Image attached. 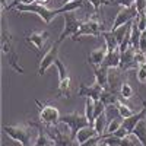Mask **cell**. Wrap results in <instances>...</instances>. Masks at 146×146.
<instances>
[{"label":"cell","instance_id":"d6986e66","mask_svg":"<svg viewBox=\"0 0 146 146\" xmlns=\"http://www.w3.org/2000/svg\"><path fill=\"white\" fill-rule=\"evenodd\" d=\"M133 135L137 137L140 146H146V118L139 121V124L133 130Z\"/></svg>","mask_w":146,"mask_h":146},{"label":"cell","instance_id":"d4e9b609","mask_svg":"<svg viewBox=\"0 0 146 146\" xmlns=\"http://www.w3.org/2000/svg\"><path fill=\"white\" fill-rule=\"evenodd\" d=\"M133 94H135V91H133L131 85H130L127 80H124L123 85H121V88H120V98H123V100H130L131 96H133Z\"/></svg>","mask_w":146,"mask_h":146},{"label":"cell","instance_id":"ba28073f","mask_svg":"<svg viewBox=\"0 0 146 146\" xmlns=\"http://www.w3.org/2000/svg\"><path fill=\"white\" fill-rule=\"evenodd\" d=\"M137 16H139V12H137L135 5L129 6V7H120L118 13L115 15V19L113 21V25H111V28H110V31L118 29L120 27L126 25V23H129L131 21H135Z\"/></svg>","mask_w":146,"mask_h":146},{"label":"cell","instance_id":"d6a6232c","mask_svg":"<svg viewBox=\"0 0 146 146\" xmlns=\"http://www.w3.org/2000/svg\"><path fill=\"white\" fill-rule=\"evenodd\" d=\"M135 60H136V63L140 66V64H143V63H146V53H143V51H140V50H137L136 51V54H135Z\"/></svg>","mask_w":146,"mask_h":146},{"label":"cell","instance_id":"e575fe53","mask_svg":"<svg viewBox=\"0 0 146 146\" xmlns=\"http://www.w3.org/2000/svg\"><path fill=\"white\" fill-rule=\"evenodd\" d=\"M101 142V136H94L92 139L86 140L85 143H82L80 146H98V143Z\"/></svg>","mask_w":146,"mask_h":146},{"label":"cell","instance_id":"5b68a950","mask_svg":"<svg viewBox=\"0 0 146 146\" xmlns=\"http://www.w3.org/2000/svg\"><path fill=\"white\" fill-rule=\"evenodd\" d=\"M60 123L69 127L70 135H72L73 139H76V135H78V131H79L80 129H83V127H86V126L91 124L89 121H88V118H86V115H85V114H79L78 111L62 115V118H60Z\"/></svg>","mask_w":146,"mask_h":146},{"label":"cell","instance_id":"7c38bea8","mask_svg":"<svg viewBox=\"0 0 146 146\" xmlns=\"http://www.w3.org/2000/svg\"><path fill=\"white\" fill-rule=\"evenodd\" d=\"M136 48L130 45L127 50L124 53H121V62H120V67L121 70H124V72H129L131 69H137L139 64L136 63V60H135V54H136Z\"/></svg>","mask_w":146,"mask_h":146},{"label":"cell","instance_id":"60d3db41","mask_svg":"<svg viewBox=\"0 0 146 146\" xmlns=\"http://www.w3.org/2000/svg\"><path fill=\"white\" fill-rule=\"evenodd\" d=\"M145 15H146V9H145Z\"/></svg>","mask_w":146,"mask_h":146},{"label":"cell","instance_id":"8992f818","mask_svg":"<svg viewBox=\"0 0 146 146\" xmlns=\"http://www.w3.org/2000/svg\"><path fill=\"white\" fill-rule=\"evenodd\" d=\"M63 21H64V27H63V31L60 34L58 40H57L58 44H62L66 38H72V36L79 31L82 22H83V21L76 18L75 12H66V13H63Z\"/></svg>","mask_w":146,"mask_h":146},{"label":"cell","instance_id":"ab89813d","mask_svg":"<svg viewBox=\"0 0 146 146\" xmlns=\"http://www.w3.org/2000/svg\"><path fill=\"white\" fill-rule=\"evenodd\" d=\"M36 2H40V3H44V2H47V0H36Z\"/></svg>","mask_w":146,"mask_h":146},{"label":"cell","instance_id":"277c9868","mask_svg":"<svg viewBox=\"0 0 146 146\" xmlns=\"http://www.w3.org/2000/svg\"><path fill=\"white\" fill-rule=\"evenodd\" d=\"M35 104L38 107V117L40 121L44 126H57L60 123V118H62V114H60L58 108H56L51 104L47 102H41L38 100H35Z\"/></svg>","mask_w":146,"mask_h":146},{"label":"cell","instance_id":"836d02e7","mask_svg":"<svg viewBox=\"0 0 146 146\" xmlns=\"http://www.w3.org/2000/svg\"><path fill=\"white\" fill-rule=\"evenodd\" d=\"M135 6L139 12V15H145V9H146V0H136Z\"/></svg>","mask_w":146,"mask_h":146},{"label":"cell","instance_id":"1f68e13d","mask_svg":"<svg viewBox=\"0 0 146 146\" xmlns=\"http://www.w3.org/2000/svg\"><path fill=\"white\" fill-rule=\"evenodd\" d=\"M86 2H88L89 6L94 9L95 13H98V15H100V9H101V6L104 5L105 0H86Z\"/></svg>","mask_w":146,"mask_h":146},{"label":"cell","instance_id":"d590c367","mask_svg":"<svg viewBox=\"0 0 146 146\" xmlns=\"http://www.w3.org/2000/svg\"><path fill=\"white\" fill-rule=\"evenodd\" d=\"M139 50H140V51H143V53H146V29H145V31L142 32V35H140Z\"/></svg>","mask_w":146,"mask_h":146},{"label":"cell","instance_id":"8d00e7d4","mask_svg":"<svg viewBox=\"0 0 146 146\" xmlns=\"http://www.w3.org/2000/svg\"><path fill=\"white\" fill-rule=\"evenodd\" d=\"M113 135H115V136H118V137H121V139H123V137H126L127 135H130V133H129V131H127V130H126L123 126H121V127H120V129H118L115 133H113Z\"/></svg>","mask_w":146,"mask_h":146},{"label":"cell","instance_id":"603a6c76","mask_svg":"<svg viewBox=\"0 0 146 146\" xmlns=\"http://www.w3.org/2000/svg\"><path fill=\"white\" fill-rule=\"evenodd\" d=\"M121 126H123V118H121L120 115L114 117V118H110V123L107 126V130H105L104 135H113V133H115Z\"/></svg>","mask_w":146,"mask_h":146},{"label":"cell","instance_id":"e0dca14e","mask_svg":"<svg viewBox=\"0 0 146 146\" xmlns=\"http://www.w3.org/2000/svg\"><path fill=\"white\" fill-rule=\"evenodd\" d=\"M94 136H98V135H96V131H95V129H94V124H89V126L83 127V129H80V130L78 131L76 140H78L79 145H82V143H85L86 140L92 139Z\"/></svg>","mask_w":146,"mask_h":146},{"label":"cell","instance_id":"9a60e30c","mask_svg":"<svg viewBox=\"0 0 146 146\" xmlns=\"http://www.w3.org/2000/svg\"><path fill=\"white\" fill-rule=\"evenodd\" d=\"M120 62H121V53L120 50H115L113 53H108L102 66L108 67V69H118L120 67Z\"/></svg>","mask_w":146,"mask_h":146},{"label":"cell","instance_id":"f35d334b","mask_svg":"<svg viewBox=\"0 0 146 146\" xmlns=\"http://www.w3.org/2000/svg\"><path fill=\"white\" fill-rule=\"evenodd\" d=\"M98 146H107V145H105V143H104V142H102V140H101V142H100V143H98Z\"/></svg>","mask_w":146,"mask_h":146},{"label":"cell","instance_id":"7a4b0ae2","mask_svg":"<svg viewBox=\"0 0 146 146\" xmlns=\"http://www.w3.org/2000/svg\"><path fill=\"white\" fill-rule=\"evenodd\" d=\"M2 50H3V54L7 57L9 60V64L13 67L18 73H25L23 67L19 64V56L18 53L15 51V47H13V38L6 27V21H5V16L2 18Z\"/></svg>","mask_w":146,"mask_h":146},{"label":"cell","instance_id":"2e32d148","mask_svg":"<svg viewBox=\"0 0 146 146\" xmlns=\"http://www.w3.org/2000/svg\"><path fill=\"white\" fill-rule=\"evenodd\" d=\"M101 36H102L104 41H105L107 51H108V53H113V51H115V50H118V48H120V44H118V41H117V38H115L114 32H111V31H104Z\"/></svg>","mask_w":146,"mask_h":146},{"label":"cell","instance_id":"cb8c5ba5","mask_svg":"<svg viewBox=\"0 0 146 146\" xmlns=\"http://www.w3.org/2000/svg\"><path fill=\"white\" fill-rule=\"evenodd\" d=\"M94 113H95V101L91 98H86V102H85V115H86L91 124H94V120H95Z\"/></svg>","mask_w":146,"mask_h":146},{"label":"cell","instance_id":"83f0119b","mask_svg":"<svg viewBox=\"0 0 146 146\" xmlns=\"http://www.w3.org/2000/svg\"><path fill=\"white\" fill-rule=\"evenodd\" d=\"M136 0H105L104 5H117V6H121V7H129V6H133Z\"/></svg>","mask_w":146,"mask_h":146},{"label":"cell","instance_id":"74e56055","mask_svg":"<svg viewBox=\"0 0 146 146\" xmlns=\"http://www.w3.org/2000/svg\"><path fill=\"white\" fill-rule=\"evenodd\" d=\"M62 2H63V5H64V3H70V2H76V0H62Z\"/></svg>","mask_w":146,"mask_h":146},{"label":"cell","instance_id":"484cf974","mask_svg":"<svg viewBox=\"0 0 146 146\" xmlns=\"http://www.w3.org/2000/svg\"><path fill=\"white\" fill-rule=\"evenodd\" d=\"M54 66L57 67V73H58V82H60V80H64V79H67V78H70L67 67H66V66L62 63V60H60V58H57V60H56Z\"/></svg>","mask_w":146,"mask_h":146},{"label":"cell","instance_id":"f546056e","mask_svg":"<svg viewBox=\"0 0 146 146\" xmlns=\"http://www.w3.org/2000/svg\"><path fill=\"white\" fill-rule=\"evenodd\" d=\"M137 142H139L137 137L133 135V133H130V135H127L126 137L121 139V146H136Z\"/></svg>","mask_w":146,"mask_h":146},{"label":"cell","instance_id":"3957f363","mask_svg":"<svg viewBox=\"0 0 146 146\" xmlns=\"http://www.w3.org/2000/svg\"><path fill=\"white\" fill-rule=\"evenodd\" d=\"M102 32H104V29H102V25L100 22V15L94 13V16H91L86 21L82 22L79 31L72 36V40L78 41V40H80L82 36H85V35H91V36H96V38H98V36L102 35Z\"/></svg>","mask_w":146,"mask_h":146},{"label":"cell","instance_id":"30bf717a","mask_svg":"<svg viewBox=\"0 0 146 146\" xmlns=\"http://www.w3.org/2000/svg\"><path fill=\"white\" fill-rule=\"evenodd\" d=\"M104 88L101 86V85L98 82H94L91 86L86 83H79V96H83V98H91L94 101H98L101 98V94H102Z\"/></svg>","mask_w":146,"mask_h":146},{"label":"cell","instance_id":"5bb4252c","mask_svg":"<svg viewBox=\"0 0 146 146\" xmlns=\"http://www.w3.org/2000/svg\"><path fill=\"white\" fill-rule=\"evenodd\" d=\"M94 67V75H95V82H98L101 86L105 89L108 86V72L110 69L105 66H92Z\"/></svg>","mask_w":146,"mask_h":146},{"label":"cell","instance_id":"7402d4cb","mask_svg":"<svg viewBox=\"0 0 146 146\" xmlns=\"http://www.w3.org/2000/svg\"><path fill=\"white\" fill-rule=\"evenodd\" d=\"M70 78L64 79V80H60L58 82V88H57V95L58 96H63V98H69L70 96Z\"/></svg>","mask_w":146,"mask_h":146},{"label":"cell","instance_id":"f1b7e54d","mask_svg":"<svg viewBox=\"0 0 146 146\" xmlns=\"http://www.w3.org/2000/svg\"><path fill=\"white\" fill-rule=\"evenodd\" d=\"M136 79H137L140 83H146V63L140 64V66L136 69Z\"/></svg>","mask_w":146,"mask_h":146},{"label":"cell","instance_id":"52a82bcc","mask_svg":"<svg viewBox=\"0 0 146 146\" xmlns=\"http://www.w3.org/2000/svg\"><path fill=\"white\" fill-rule=\"evenodd\" d=\"M44 130L56 146H80L76 139L72 137L70 133L62 131L60 129H57V126H44Z\"/></svg>","mask_w":146,"mask_h":146},{"label":"cell","instance_id":"4dcf8cb0","mask_svg":"<svg viewBox=\"0 0 146 146\" xmlns=\"http://www.w3.org/2000/svg\"><path fill=\"white\" fill-rule=\"evenodd\" d=\"M105 104L101 101V100H98V101H95V113H94V117L96 118L98 115H101L102 113H105Z\"/></svg>","mask_w":146,"mask_h":146},{"label":"cell","instance_id":"6da1fadb","mask_svg":"<svg viewBox=\"0 0 146 146\" xmlns=\"http://www.w3.org/2000/svg\"><path fill=\"white\" fill-rule=\"evenodd\" d=\"M3 130L10 139L18 142L21 146H35L40 135V126L32 121L15 126H3Z\"/></svg>","mask_w":146,"mask_h":146},{"label":"cell","instance_id":"9c48e42d","mask_svg":"<svg viewBox=\"0 0 146 146\" xmlns=\"http://www.w3.org/2000/svg\"><path fill=\"white\" fill-rule=\"evenodd\" d=\"M58 47L60 44L56 41L51 47H50V50H48L40 60V67H38V76H42L44 75V72L47 69H50L51 66H54L56 63V60L58 58Z\"/></svg>","mask_w":146,"mask_h":146},{"label":"cell","instance_id":"4316f807","mask_svg":"<svg viewBox=\"0 0 146 146\" xmlns=\"http://www.w3.org/2000/svg\"><path fill=\"white\" fill-rule=\"evenodd\" d=\"M101 140L107 146H121V137H118L115 135H102Z\"/></svg>","mask_w":146,"mask_h":146},{"label":"cell","instance_id":"44dd1931","mask_svg":"<svg viewBox=\"0 0 146 146\" xmlns=\"http://www.w3.org/2000/svg\"><path fill=\"white\" fill-rule=\"evenodd\" d=\"M118 98H120V95L111 92L110 89H104L102 94H101V98H100V100L105 104V107H110V105H115V102L118 101Z\"/></svg>","mask_w":146,"mask_h":146},{"label":"cell","instance_id":"ac0fdd59","mask_svg":"<svg viewBox=\"0 0 146 146\" xmlns=\"http://www.w3.org/2000/svg\"><path fill=\"white\" fill-rule=\"evenodd\" d=\"M108 121H110V118H108L107 113H102L101 115H98L94 120V129H95V131H96V135H98V136H102L105 133L107 126H108Z\"/></svg>","mask_w":146,"mask_h":146},{"label":"cell","instance_id":"ffe728a7","mask_svg":"<svg viewBox=\"0 0 146 146\" xmlns=\"http://www.w3.org/2000/svg\"><path fill=\"white\" fill-rule=\"evenodd\" d=\"M115 108H117V113L121 118H127V117H131L135 114V111L131 110V107H129L123 98H118V101L115 102Z\"/></svg>","mask_w":146,"mask_h":146},{"label":"cell","instance_id":"4fadbf2b","mask_svg":"<svg viewBox=\"0 0 146 146\" xmlns=\"http://www.w3.org/2000/svg\"><path fill=\"white\" fill-rule=\"evenodd\" d=\"M107 54H108L107 45L104 44L102 47L95 48V50H92V51L88 54V63H89L91 66H101V64L104 63Z\"/></svg>","mask_w":146,"mask_h":146},{"label":"cell","instance_id":"8fae6325","mask_svg":"<svg viewBox=\"0 0 146 146\" xmlns=\"http://www.w3.org/2000/svg\"><path fill=\"white\" fill-rule=\"evenodd\" d=\"M48 36H50V34L47 31H32L25 35V41L35 48V51H40V50H42Z\"/></svg>","mask_w":146,"mask_h":146}]
</instances>
